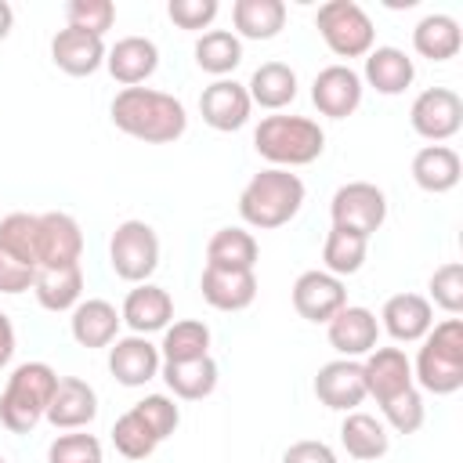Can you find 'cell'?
<instances>
[{"label": "cell", "instance_id": "cell-35", "mask_svg": "<svg viewBox=\"0 0 463 463\" xmlns=\"http://www.w3.org/2000/svg\"><path fill=\"white\" fill-rule=\"evenodd\" d=\"M210 354V326L199 318H181L174 326L163 329V344H159V358L163 362H192Z\"/></svg>", "mask_w": 463, "mask_h": 463}, {"label": "cell", "instance_id": "cell-17", "mask_svg": "<svg viewBox=\"0 0 463 463\" xmlns=\"http://www.w3.org/2000/svg\"><path fill=\"white\" fill-rule=\"evenodd\" d=\"M98 416V394L87 380L80 376H58L54 398L47 405V423L58 430H80Z\"/></svg>", "mask_w": 463, "mask_h": 463}, {"label": "cell", "instance_id": "cell-27", "mask_svg": "<svg viewBox=\"0 0 463 463\" xmlns=\"http://www.w3.org/2000/svg\"><path fill=\"white\" fill-rule=\"evenodd\" d=\"M33 293L43 311H72L83 297V268L80 264H61V268H36Z\"/></svg>", "mask_w": 463, "mask_h": 463}, {"label": "cell", "instance_id": "cell-49", "mask_svg": "<svg viewBox=\"0 0 463 463\" xmlns=\"http://www.w3.org/2000/svg\"><path fill=\"white\" fill-rule=\"evenodd\" d=\"M0 463H7V459H4V456H0Z\"/></svg>", "mask_w": 463, "mask_h": 463}, {"label": "cell", "instance_id": "cell-42", "mask_svg": "<svg viewBox=\"0 0 463 463\" xmlns=\"http://www.w3.org/2000/svg\"><path fill=\"white\" fill-rule=\"evenodd\" d=\"M430 300L441 311H449V315L463 311V264L459 260H449V264L434 268V275H430Z\"/></svg>", "mask_w": 463, "mask_h": 463}, {"label": "cell", "instance_id": "cell-34", "mask_svg": "<svg viewBox=\"0 0 463 463\" xmlns=\"http://www.w3.org/2000/svg\"><path fill=\"white\" fill-rule=\"evenodd\" d=\"M242 61V40L232 29H210L195 40V65L217 80H228Z\"/></svg>", "mask_w": 463, "mask_h": 463}, {"label": "cell", "instance_id": "cell-39", "mask_svg": "<svg viewBox=\"0 0 463 463\" xmlns=\"http://www.w3.org/2000/svg\"><path fill=\"white\" fill-rule=\"evenodd\" d=\"M380 412H383V420H387V427L394 434H416L423 427V416H427L423 412V398H420L416 387H405V391L391 394L387 402H380Z\"/></svg>", "mask_w": 463, "mask_h": 463}, {"label": "cell", "instance_id": "cell-12", "mask_svg": "<svg viewBox=\"0 0 463 463\" xmlns=\"http://www.w3.org/2000/svg\"><path fill=\"white\" fill-rule=\"evenodd\" d=\"M315 398L333 409V412H354L369 394H365V376H362V362L354 358H336L326 362L315 376Z\"/></svg>", "mask_w": 463, "mask_h": 463}, {"label": "cell", "instance_id": "cell-29", "mask_svg": "<svg viewBox=\"0 0 463 463\" xmlns=\"http://www.w3.org/2000/svg\"><path fill=\"white\" fill-rule=\"evenodd\" d=\"M340 445L351 459H380L391 449V434L383 427V420L369 416V412H347L340 423Z\"/></svg>", "mask_w": 463, "mask_h": 463}, {"label": "cell", "instance_id": "cell-44", "mask_svg": "<svg viewBox=\"0 0 463 463\" xmlns=\"http://www.w3.org/2000/svg\"><path fill=\"white\" fill-rule=\"evenodd\" d=\"M217 0H170L166 4V14H170V22L177 25V29H188V33H195V29H206L213 18H217Z\"/></svg>", "mask_w": 463, "mask_h": 463}, {"label": "cell", "instance_id": "cell-41", "mask_svg": "<svg viewBox=\"0 0 463 463\" xmlns=\"http://www.w3.org/2000/svg\"><path fill=\"white\" fill-rule=\"evenodd\" d=\"M134 412L145 420V427L156 434V441H166V438L177 430V423H181V409H177V402L166 398V394H148V398H141V402L134 405Z\"/></svg>", "mask_w": 463, "mask_h": 463}, {"label": "cell", "instance_id": "cell-7", "mask_svg": "<svg viewBox=\"0 0 463 463\" xmlns=\"http://www.w3.org/2000/svg\"><path fill=\"white\" fill-rule=\"evenodd\" d=\"M109 264L123 282H148V275L159 268V235L145 221H123L116 224L109 239Z\"/></svg>", "mask_w": 463, "mask_h": 463}, {"label": "cell", "instance_id": "cell-26", "mask_svg": "<svg viewBox=\"0 0 463 463\" xmlns=\"http://www.w3.org/2000/svg\"><path fill=\"white\" fill-rule=\"evenodd\" d=\"M459 174H463V163L449 145H423L412 156V181L430 195L452 192L459 184Z\"/></svg>", "mask_w": 463, "mask_h": 463}, {"label": "cell", "instance_id": "cell-23", "mask_svg": "<svg viewBox=\"0 0 463 463\" xmlns=\"http://www.w3.org/2000/svg\"><path fill=\"white\" fill-rule=\"evenodd\" d=\"M119 311L116 304L101 300V297H87L72 307V318H69V329H72V340L80 347H109L116 336H119Z\"/></svg>", "mask_w": 463, "mask_h": 463}, {"label": "cell", "instance_id": "cell-28", "mask_svg": "<svg viewBox=\"0 0 463 463\" xmlns=\"http://www.w3.org/2000/svg\"><path fill=\"white\" fill-rule=\"evenodd\" d=\"M246 94H250L253 105H260L268 112H279L297 98V72L286 61H264V65L253 69V76L246 83Z\"/></svg>", "mask_w": 463, "mask_h": 463}, {"label": "cell", "instance_id": "cell-25", "mask_svg": "<svg viewBox=\"0 0 463 463\" xmlns=\"http://www.w3.org/2000/svg\"><path fill=\"white\" fill-rule=\"evenodd\" d=\"M362 80H365L376 94L394 98V94H402L405 87H412L416 65H412V58H409L405 51H398V47H373V51L365 54V72H362Z\"/></svg>", "mask_w": 463, "mask_h": 463}, {"label": "cell", "instance_id": "cell-1", "mask_svg": "<svg viewBox=\"0 0 463 463\" xmlns=\"http://www.w3.org/2000/svg\"><path fill=\"white\" fill-rule=\"evenodd\" d=\"M112 123L116 130L145 141V145H166L177 141L188 127V112L184 105L166 94V90H152V87H123L112 98Z\"/></svg>", "mask_w": 463, "mask_h": 463}, {"label": "cell", "instance_id": "cell-15", "mask_svg": "<svg viewBox=\"0 0 463 463\" xmlns=\"http://www.w3.org/2000/svg\"><path fill=\"white\" fill-rule=\"evenodd\" d=\"M362 76L351 65H326L311 83V101L329 119H347L362 105Z\"/></svg>", "mask_w": 463, "mask_h": 463}, {"label": "cell", "instance_id": "cell-9", "mask_svg": "<svg viewBox=\"0 0 463 463\" xmlns=\"http://www.w3.org/2000/svg\"><path fill=\"white\" fill-rule=\"evenodd\" d=\"M409 123L420 137H427L434 145L449 141L463 127V101L452 87H427L416 94V101L409 109Z\"/></svg>", "mask_w": 463, "mask_h": 463}, {"label": "cell", "instance_id": "cell-45", "mask_svg": "<svg viewBox=\"0 0 463 463\" xmlns=\"http://www.w3.org/2000/svg\"><path fill=\"white\" fill-rule=\"evenodd\" d=\"M33 279H36V268L11 257L7 250H0V293H25L33 289Z\"/></svg>", "mask_w": 463, "mask_h": 463}, {"label": "cell", "instance_id": "cell-24", "mask_svg": "<svg viewBox=\"0 0 463 463\" xmlns=\"http://www.w3.org/2000/svg\"><path fill=\"white\" fill-rule=\"evenodd\" d=\"M203 300L217 311H242L257 297V275L253 271H224V268H203L199 279Z\"/></svg>", "mask_w": 463, "mask_h": 463}, {"label": "cell", "instance_id": "cell-48", "mask_svg": "<svg viewBox=\"0 0 463 463\" xmlns=\"http://www.w3.org/2000/svg\"><path fill=\"white\" fill-rule=\"evenodd\" d=\"M11 25H14V11H11V4H7V0H0V40H7Z\"/></svg>", "mask_w": 463, "mask_h": 463}, {"label": "cell", "instance_id": "cell-4", "mask_svg": "<svg viewBox=\"0 0 463 463\" xmlns=\"http://www.w3.org/2000/svg\"><path fill=\"white\" fill-rule=\"evenodd\" d=\"M253 148L271 166H307L326 148V130L307 116H264L253 130Z\"/></svg>", "mask_w": 463, "mask_h": 463}, {"label": "cell", "instance_id": "cell-22", "mask_svg": "<svg viewBox=\"0 0 463 463\" xmlns=\"http://www.w3.org/2000/svg\"><path fill=\"white\" fill-rule=\"evenodd\" d=\"M119 318L137 333V336H148V333H159L170 326L174 318V300L163 286H152V282H137V289L127 293L123 307H119Z\"/></svg>", "mask_w": 463, "mask_h": 463}, {"label": "cell", "instance_id": "cell-18", "mask_svg": "<svg viewBox=\"0 0 463 463\" xmlns=\"http://www.w3.org/2000/svg\"><path fill=\"white\" fill-rule=\"evenodd\" d=\"M430 326H434V307L420 293H394V297H387V304L380 311V329H387L398 344L423 340L430 333Z\"/></svg>", "mask_w": 463, "mask_h": 463}, {"label": "cell", "instance_id": "cell-36", "mask_svg": "<svg viewBox=\"0 0 463 463\" xmlns=\"http://www.w3.org/2000/svg\"><path fill=\"white\" fill-rule=\"evenodd\" d=\"M365 253H369V239L365 235H354L347 228H329L326 242H322V271L344 279V275H354L362 264H365Z\"/></svg>", "mask_w": 463, "mask_h": 463}, {"label": "cell", "instance_id": "cell-3", "mask_svg": "<svg viewBox=\"0 0 463 463\" xmlns=\"http://www.w3.org/2000/svg\"><path fill=\"white\" fill-rule=\"evenodd\" d=\"M58 373L47 362H22L11 369L4 391H0V423L11 434H29L43 416L54 398Z\"/></svg>", "mask_w": 463, "mask_h": 463}, {"label": "cell", "instance_id": "cell-37", "mask_svg": "<svg viewBox=\"0 0 463 463\" xmlns=\"http://www.w3.org/2000/svg\"><path fill=\"white\" fill-rule=\"evenodd\" d=\"M112 445H116V452L127 456V459H148L159 441H156V434L145 427V420H141L134 409H127V412L112 423Z\"/></svg>", "mask_w": 463, "mask_h": 463}, {"label": "cell", "instance_id": "cell-30", "mask_svg": "<svg viewBox=\"0 0 463 463\" xmlns=\"http://www.w3.org/2000/svg\"><path fill=\"white\" fill-rule=\"evenodd\" d=\"M232 22H235V36L242 40H275L286 29V4L282 0H235Z\"/></svg>", "mask_w": 463, "mask_h": 463}, {"label": "cell", "instance_id": "cell-46", "mask_svg": "<svg viewBox=\"0 0 463 463\" xmlns=\"http://www.w3.org/2000/svg\"><path fill=\"white\" fill-rule=\"evenodd\" d=\"M282 463H336V452L326 441H293L282 452Z\"/></svg>", "mask_w": 463, "mask_h": 463}, {"label": "cell", "instance_id": "cell-5", "mask_svg": "<svg viewBox=\"0 0 463 463\" xmlns=\"http://www.w3.org/2000/svg\"><path fill=\"white\" fill-rule=\"evenodd\" d=\"M412 380H420V387L430 394H452L463 387V322L459 318H445L430 326L416 354Z\"/></svg>", "mask_w": 463, "mask_h": 463}, {"label": "cell", "instance_id": "cell-13", "mask_svg": "<svg viewBox=\"0 0 463 463\" xmlns=\"http://www.w3.org/2000/svg\"><path fill=\"white\" fill-rule=\"evenodd\" d=\"M347 304V289H344V279L315 268V271H304L297 282H293V307L300 318L307 322H329L340 307Z\"/></svg>", "mask_w": 463, "mask_h": 463}, {"label": "cell", "instance_id": "cell-43", "mask_svg": "<svg viewBox=\"0 0 463 463\" xmlns=\"http://www.w3.org/2000/svg\"><path fill=\"white\" fill-rule=\"evenodd\" d=\"M47 463H101V441L94 434H58L47 445Z\"/></svg>", "mask_w": 463, "mask_h": 463}, {"label": "cell", "instance_id": "cell-21", "mask_svg": "<svg viewBox=\"0 0 463 463\" xmlns=\"http://www.w3.org/2000/svg\"><path fill=\"white\" fill-rule=\"evenodd\" d=\"M105 69L123 87H141L159 69V47L148 36H123L109 47Z\"/></svg>", "mask_w": 463, "mask_h": 463}, {"label": "cell", "instance_id": "cell-40", "mask_svg": "<svg viewBox=\"0 0 463 463\" xmlns=\"http://www.w3.org/2000/svg\"><path fill=\"white\" fill-rule=\"evenodd\" d=\"M65 18H69V29H83V33L105 40V33L116 22V4L112 0H69Z\"/></svg>", "mask_w": 463, "mask_h": 463}, {"label": "cell", "instance_id": "cell-33", "mask_svg": "<svg viewBox=\"0 0 463 463\" xmlns=\"http://www.w3.org/2000/svg\"><path fill=\"white\" fill-rule=\"evenodd\" d=\"M163 380L174 398L199 402V398L213 394V387H217V362L210 354L192 358V362H163Z\"/></svg>", "mask_w": 463, "mask_h": 463}, {"label": "cell", "instance_id": "cell-10", "mask_svg": "<svg viewBox=\"0 0 463 463\" xmlns=\"http://www.w3.org/2000/svg\"><path fill=\"white\" fill-rule=\"evenodd\" d=\"M80 253H83V232L76 217L61 210L36 213V268L80 264Z\"/></svg>", "mask_w": 463, "mask_h": 463}, {"label": "cell", "instance_id": "cell-47", "mask_svg": "<svg viewBox=\"0 0 463 463\" xmlns=\"http://www.w3.org/2000/svg\"><path fill=\"white\" fill-rule=\"evenodd\" d=\"M11 358H14V326H11V318L0 311V369H4Z\"/></svg>", "mask_w": 463, "mask_h": 463}, {"label": "cell", "instance_id": "cell-6", "mask_svg": "<svg viewBox=\"0 0 463 463\" xmlns=\"http://www.w3.org/2000/svg\"><path fill=\"white\" fill-rule=\"evenodd\" d=\"M315 25L336 58H365L373 51V18L354 0H326L315 14Z\"/></svg>", "mask_w": 463, "mask_h": 463}, {"label": "cell", "instance_id": "cell-8", "mask_svg": "<svg viewBox=\"0 0 463 463\" xmlns=\"http://www.w3.org/2000/svg\"><path fill=\"white\" fill-rule=\"evenodd\" d=\"M329 217H333V228H347L369 239L387 221V195L369 181L340 184L329 199Z\"/></svg>", "mask_w": 463, "mask_h": 463}, {"label": "cell", "instance_id": "cell-31", "mask_svg": "<svg viewBox=\"0 0 463 463\" xmlns=\"http://www.w3.org/2000/svg\"><path fill=\"white\" fill-rule=\"evenodd\" d=\"M260 257L257 239L246 228H217L206 242V264L224 271H253Z\"/></svg>", "mask_w": 463, "mask_h": 463}, {"label": "cell", "instance_id": "cell-19", "mask_svg": "<svg viewBox=\"0 0 463 463\" xmlns=\"http://www.w3.org/2000/svg\"><path fill=\"white\" fill-rule=\"evenodd\" d=\"M362 376H365V394H373L380 405L391 394L412 387V362L402 347H373L362 362Z\"/></svg>", "mask_w": 463, "mask_h": 463}, {"label": "cell", "instance_id": "cell-11", "mask_svg": "<svg viewBox=\"0 0 463 463\" xmlns=\"http://www.w3.org/2000/svg\"><path fill=\"white\" fill-rule=\"evenodd\" d=\"M163 369L159 347L148 336H116L109 344V373L116 376V383L123 387H145L148 380H156Z\"/></svg>", "mask_w": 463, "mask_h": 463}, {"label": "cell", "instance_id": "cell-32", "mask_svg": "<svg viewBox=\"0 0 463 463\" xmlns=\"http://www.w3.org/2000/svg\"><path fill=\"white\" fill-rule=\"evenodd\" d=\"M412 47L420 58H430V61H449L459 54L463 47V33H459V22L452 14H427L416 22L412 29Z\"/></svg>", "mask_w": 463, "mask_h": 463}, {"label": "cell", "instance_id": "cell-20", "mask_svg": "<svg viewBox=\"0 0 463 463\" xmlns=\"http://www.w3.org/2000/svg\"><path fill=\"white\" fill-rule=\"evenodd\" d=\"M105 54H109L105 40L101 36H90L83 29H69L65 25L51 40V61L61 72H69V76H90V72H98L105 65Z\"/></svg>", "mask_w": 463, "mask_h": 463}, {"label": "cell", "instance_id": "cell-2", "mask_svg": "<svg viewBox=\"0 0 463 463\" xmlns=\"http://www.w3.org/2000/svg\"><path fill=\"white\" fill-rule=\"evenodd\" d=\"M304 206V181L282 166H268L250 177V184L239 195V213L250 228L271 232L289 224Z\"/></svg>", "mask_w": 463, "mask_h": 463}, {"label": "cell", "instance_id": "cell-16", "mask_svg": "<svg viewBox=\"0 0 463 463\" xmlns=\"http://www.w3.org/2000/svg\"><path fill=\"white\" fill-rule=\"evenodd\" d=\"M250 112H253V101H250L246 87L235 83V80H213L199 94V116H203V123L213 127V130H221V134H232V130L246 127Z\"/></svg>", "mask_w": 463, "mask_h": 463}, {"label": "cell", "instance_id": "cell-14", "mask_svg": "<svg viewBox=\"0 0 463 463\" xmlns=\"http://www.w3.org/2000/svg\"><path fill=\"white\" fill-rule=\"evenodd\" d=\"M326 336H329V347L340 354V358H362L376 347L380 340V322L369 307H358V304H344L329 322H326Z\"/></svg>", "mask_w": 463, "mask_h": 463}, {"label": "cell", "instance_id": "cell-38", "mask_svg": "<svg viewBox=\"0 0 463 463\" xmlns=\"http://www.w3.org/2000/svg\"><path fill=\"white\" fill-rule=\"evenodd\" d=\"M0 250L36 268V213H7L0 221Z\"/></svg>", "mask_w": 463, "mask_h": 463}]
</instances>
